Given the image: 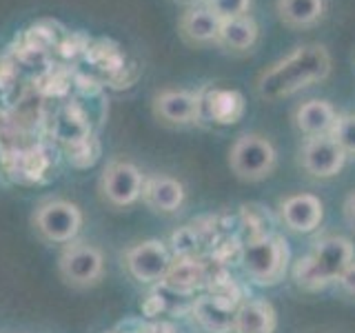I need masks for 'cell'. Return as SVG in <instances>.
I'll list each match as a JSON object with an SVG mask.
<instances>
[{
  "mask_svg": "<svg viewBox=\"0 0 355 333\" xmlns=\"http://www.w3.org/2000/svg\"><path fill=\"white\" fill-rule=\"evenodd\" d=\"M331 53L324 44L311 42L275 60L258 76L255 92L262 100H282L302 89L327 80L331 74Z\"/></svg>",
  "mask_w": 355,
  "mask_h": 333,
  "instance_id": "1",
  "label": "cell"
},
{
  "mask_svg": "<svg viewBox=\"0 0 355 333\" xmlns=\"http://www.w3.org/2000/svg\"><path fill=\"white\" fill-rule=\"evenodd\" d=\"M353 262V247L347 238H329L295 264V280L302 287H320L344 273Z\"/></svg>",
  "mask_w": 355,
  "mask_h": 333,
  "instance_id": "2",
  "label": "cell"
},
{
  "mask_svg": "<svg viewBox=\"0 0 355 333\" xmlns=\"http://www.w3.org/2000/svg\"><path fill=\"white\" fill-rule=\"evenodd\" d=\"M240 262L255 282L275 284L286 273L288 247L280 236H264L258 240H249L242 247Z\"/></svg>",
  "mask_w": 355,
  "mask_h": 333,
  "instance_id": "3",
  "label": "cell"
},
{
  "mask_svg": "<svg viewBox=\"0 0 355 333\" xmlns=\"http://www.w3.org/2000/svg\"><path fill=\"white\" fill-rule=\"evenodd\" d=\"M275 147L269 138L258 136V133H244L240 136L229 151V164L233 173L240 180H262L275 166Z\"/></svg>",
  "mask_w": 355,
  "mask_h": 333,
  "instance_id": "4",
  "label": "cell"
},
{
  "mask_svg": "<svg viewBox=\"0 0 355 333\" xmlns=\"http://www.w3.org/2000/svg\"><path fill=\"white\" fill-rule=\"evenodd\" d=\"M33 229L38 236L53 244H69L83 227V211L69 200H44L33 211Z\"/></svg>",
  "mask_w": 355,
  "mask_h": 333,
  "instance_id": "5",
  "label": "cell"
},
{
  "mask_svg": "<svg viewBox=\"0 0 355 333\" xmlns=\"http://www.w3.org/2000/svg\"><path fill=\"white\" fill-rule=\"evenodd\" d=\"M60 278L76 289H89L100 282L105 273V255L89 242H69L58 258Z\"/></svg>",
  "mask_w": 355,
  "mask_h": 333,
  "instance_id": "6",
  "label": "cell"
},
{
  "mask_svg": "<svg viewBox=\"0 0 355 333\" xmlns=\"http://www.w3.org/2000/svg\"><path fill=\"white\" fill-rule=\"evenodd\" d=\"M144 178L133 162L114 160L100 176V194L111 207H129L142 196Z\"/></svg>",
  "mask_w": 355,
  "mask_h": 333,
  "instance_id": "7",
  "label": "cell"
},
{
  "mask_svg": "<svg viewBox=\"0 0 355 333\" xmlns=\"http://www.w3.org/2000/svg\"><path fill=\"white\" fill-rule=\"evenodd\" d=\"M125 262L129 273L138 282L149 284V282L164 280L173 260L160 240H142L127 251Z\"/></svg>",
  "mask_w": 355,
  "mask_h": 333,
  "instance_id": "8",
  "label": "cell"
},
{
  "mask_svg": "<svg viewBox=\"0 0 355 333\" xmlns=\"http://www.w3.org/2000/svg\"><path fill=\"white\" fill-rule=\"evenodd\" d=\"M153 116L171 127L191 125L200 120V94L184 89H164L153 98Z\"/></svg>",
  "mask_w": 355,
  "mask_h": 333,
  "instance_id": "9",
  "label": "cell"
},
{
  "mask_svg": "<svg viewBox=\"0 0 355 333\" xmlns=\"http://www.w3.org/2000/svg\"><path fill=\"white\" fill-rule=\"evenodd\" d=\"M347 153L331 136L309 138L302 147V166L315 178H333L342 171Z\"/></svg>",
  "mask_w": 355,
  "mask_h": 333,
  "instance_id": "10",
  "label": "cell"
},
{
  "mask_svg": "<svg viewBox=\"0 0 355 333\" xmlns=\"http://www.w3.org/2000/svg\"><path fill=\"white\" fill-rule=\"evenodd\" d=\"M244 96L236 89L214 87L200 94V118L207 116L216 125H236L244 116Z\"/></svg>",
  "mask_w": 355,
  "mask_h": 333,
  "instance_id": "11",
  "label": "cell"
},
{
  "mask_svg": "<svg viewBox=\"0 0 355 333\" xmlns=\"http://www.w3.org/2000/svg\"><path fill=\"white\" fill-rule=\"evenodd\" d=\"M144 205L160 214H173L184 203V187L171 176H151L142 185Z\"/></svg>",
  "mask_w": 355,
  "mask_h": 333,
  "instance_id": "12",
  "label": "cell"
},
{
  "mask_svg": "<svg viewBox=\"0 0 355 333\" xmlns=\"http://www.w3.org/2000/svg\"><path fill=\"white\" fill-rule=\"evenodd\" d=\"M260 38L258 22L249 14L231 20H220L216 44L229 53H249Z\"/></svg>",
  "mask_w": 355,
  "mask_h": 333,
  "instance_id": "13",
  "label": "cell"
},
{
  "mask_svg": "<svg viewBox=\"0 0 355 333\" xmlns=\"http://www.w3.org/2000/svg\"><path fill=\"white\" fill-rule=\"evenodd\" d=\"M295 127L304 133L306 138H322L331 136L333 127H336L338 114L327 100H306L295 109Z\"/></svg>",
  "mask_w": 355,
  "mask_h": 333,
  "instance_id": "14",
  "label": "cell"
},
{
  "mask_svg": "<svg viewBox=\"0 0 355 333\" xmlns=\"http://www.w3.org/2000/svg\"><path fill=\"white\" fill-rule=\"evenodd\" d=\"M178 31H180V38L187 44H193V47H202V44L211 42L216 44L220 20L207 7H191L180 16Z\"/></svg>",
  "mask_w": 355,
  "mask_h": 333,
  "instance_id": "15",
  "label": "cell"
},
{
  "mask_svg": "<svg viewBox=\"0 0 355 333\" xmlns=\"http://www.w3.org/2000/svg\"><path fill=\"white\" fill-rule=\"evenodd\" d=\"M282 220L288 229L309 233L322 220V203L311 194H297L282 203Z\"/></svg>",
  "mask_w": 355,
  "mask_h": 333,
  "instance_id": "16",
  "label": "cell"
},
{
  "mask_svg": "<svg viewBox=\"0 0 355 333\" xmlns=\"http://www.w3.org/2000/svg\"><path fill=\"white\" fill-rule=\"evenodd\" d=\"M324 0H277L275 14L288 29H309L324 16Z\"/></svg>",
  "mask_w": 355,
  "mask_h": 333,
  "instance_id": "17",
  "label": "cell"
},
{
  "mask_svg": "<svg viewBox=\"0 0 355 333\" xmlns=\"http://www.w3.org/2000/svg\"><path fill=\"white\" fill-rule=\"evenodd\" d=\"M277 325L275 309L266 300H249L236 309L233 331L236 333H273Z\"/></svg>",
  "mask_w": 355,
  "mask_h": 333,
  "instance_id": "18",
  "label": "cell"
},
{
  "mask_svg": "<svg viewBox=\"0 0 355 333\" xmlns=\"http://www.w3.org/2000/svg\"><path fill=\"white\" fill-rule=\"evenodd\" d=\"M193 314L200 325L214 333H229L233 329V320H236V309H231L229 305L211 296L198 300Z\"/></svg>",
  "mask_w": 355,
  "mask_h": 333,
  "instance_id": "19",
  "label": "cell"
},
{
  "mask_svg": "<svg viewBox=\"0 0 355 333\" xmlns=\"http://www.w3.org/2000/svg\"><path fill=\"white\" fill-rule=\"evenodd\" d=\"M164 280L171 289H178V291H193L196 287H200L207 280V273L202 262L189 258V255H182L180 260L171 262Z\"/></svg>",
  "mask_w": 355,
  "mask_h": 333,
  "instance_id": "20",
  "label": "cell"
},
{
  "mask_svg": "<svg viewBox=\"0 0 355 333\" xmlns=\"http://www.w3.org/2000/svg\"><path fill=\"white\" fill-rule=\"evenodd\" d=\"M253 0H205V7L214 14L218 20H231L247 16Z\"/></svg>",
  "mask_w": 355,
  "mask_h": 333,
  "instance_id": "21",
  "label": "cell"
},
{
  "mask_svg": "<svg viewBox=\"0 0 355 333\" xmlns=\"http://www.w3.org/2000/svg\"><path fill=\"white\" fill-rule=\"evenodd\" d=\"M331 138L340 144L344 153H355V114L338 116L336 127L331 131Z\"/></svg>",
  "mask_w": 355,
  "mask_h": 333,
  "instance_id": "22",
  "label": "cell"
},
{
  "mask_svg": "<svg viewBox=\"0 0 355 333\" xmlns=\"http://www.w3.org/2000/svg\"><path fill=\"white\" fill-rule=\"evenodd\" d=\"M211 298H216L220 302L229 305L231 309H236L240 302V289L236 282L229 280V278H218L216 282H211Z\"/></svg>",
  "mask_w": 355,
  "mask_h": 333,
  "instance_id": "23",
  "label": "cell"
},
{
  "mask_svg": "<svg viewBox=\"0 0 355 333\" xmlns=\"http://www.w3.org/2000/svg\"><path fill=\"white\" fill-rule=\"evenodd\" d=\"M340 282L349 293H355V262H351L347 269H344V273L340 275Z\"/></svg>",
  "mask_w": 355,
  "mask_h": 333,
  "instance_id": "24",
  "label": "cell"
},
{
  "mask_svg": "<svg viewBox=\"0 0 355 333\" xmlns=\"http://www.w3.org/2000/svg\"><path fill=\"white\" fill-rule=\"evenodd\" d=\"M347 214H349V218L355 222V194H351L349 200H347Z\"/></svg>",
  "mask_w": 355,
  "mask_h": 333,
  "instance_id": "25",
  "label": "cell"
},
{
  "mask_svg": "<svg viewBox=\"0 0 355 333\" xmlns=\"http://www.w3.org/2000/svg\"><path fill=\"white\" fill-rule=\"evenodd\" d=\"M178 3H193V0H178Z\"/></svg>",
  "mask_w": 355,
  "mask_h": 333,
  "instance_id": "26",
  "label": "cell"
}]
</instances>
